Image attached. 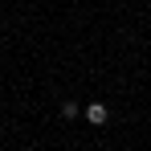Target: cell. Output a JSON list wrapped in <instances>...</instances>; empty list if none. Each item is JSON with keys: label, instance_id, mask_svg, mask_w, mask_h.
<instances>
[{"label": "cell", "instance_id": "7a4b0ae2", "mask_svg": "<svg viewBox=\"0 0 151 151\" xmlns=\"http://www.w3.org/2000/svg\"><path fill=\"white\" fill-rule=\"evenodd\" d=\"M61 114L65 119H78V102H61Z\"/></svg>", "mask_w": 151, "mask_h": 151}, {"label": "cell", "instance_id": "6da1fadb", "mask_svg": "<svg viewBox=\"0 0 151 151\" xmlns=\"http://www.w3.org/2000/svg\"><path fill=\"white\" fill-rule=\"evenodd\" d=\"M86 119H90L94 127H102V123H110V110H106L102 102H90V106H86Z\"/></svg>", "mask_w": 151, "mask_h": 151}]
</instances>
